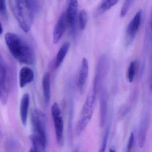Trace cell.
<instances>
[{"label": "cell", "mask_w": 152, "mask_h": 152, "mask_svg": "<svg viewBox=\"0 0 152 152\" xmlns=\"http://www.w3.org/2000/svg\"><path fill=\"white\" fill-rule=\"evenodd\" d=\"M5 42L12 56L19 63L32 65L35 62V54L31 47L20 36L13 33H7Z\"/></svg>", "instance_id": "obj_1"}, {"label": "cell", "mask_w": 152, "mask_h": 152, "mask_svg": "<svg viewBox=\"0 0 152 152\" xmlns=\"http://www.w3.org/2000/svg\"><path fill=\"white\" fill-rule=\"evenodd\" d=\"M31 121L33 131L30 138L32 144L30 151H45L48 141L46 116L41 110L36 109L32 113Z\"/></svg>", "instance_id": "obj_2"}, {"label": "cell", "mask_w": 152, "mask_h": 152, "mask_svg": "<svg viewBox=\"0 0 152 152\" xmlns=\"http://www.w3.org/2000/svg\"><path fill=\"white\" fill-rule=\"evenodd\" d=\"M9 4L13 15L22 30L26 33L30 31L33 18L30 0H9Z\"/></svg>", "instance_id": "obj_3"}, {"label": "cell", "mask_w": 152, "mask_h": 152, "mask_svg": "<svg viewBox=\"0 0 152 152\" xmlns=\"http://www.w3.org/2000/svg\"><path fill=\"white\" fill-rule=\"evenodd\" d=\"M96 96V93L92 90L86 98L76 124L75 132L77 135H80L85 129L92 118L95 109Z\"/></svg>", "instance_id": "obj_4"}, {"label": "cell", "mask_w": 152, "mask_h": 152, "mask_svg": "<svg viewBox=\"0 0 152 152\" xmlns=\"http://www.w3.org/2000/svg\"><path fill=\"white\" fill-rule=\"evenodd\" d=\"M51 115L54 121L57 143L59 146L64 145V123L58 104L55 103L51 107Z\"/></svg>", "instance_id": "obj_5"}, {"label": "cell", "mask_w": 152, "mask_h": 152, "mask_svg": "<svg viewBox=\"0 0 152 152\" xmlns=\"http://www.w3.org/2000/svg\"><path fill=\"white\" fill-rule=\"evenodd\" d=\"M9 75L7 66L2 58L0 57V100L3 105L8 102L9 94Z\"/></svg>", "instance_id": "obj_6"}, {"label": "cell", "mask_w": 152, "mask_h": 152, "mask_svg": "<svg viewBox=\"0 0 152 152\" xmlns=\"http://www.w3.org/2000/svg\"><path fill=\"white\" fill-rule=\"evenodd\" d=\"M108 65L109 62L107 56L105 55H102L97 65L92 89L96 94L107 73Z\"/></svg>", "instance_id": "obj_7"}, {"label": "cell", "mask_w": 152, "mask_h": 152, "mask_svg": "<svg viewBox=\"0 0 152 152\" xmlns=\"http://www.w3.org/2000/svg\"><path fill=\"white\" fill-rule=\"evenodd\" d=\"M142 17V10H140L136 13L131 21L129 23L126 31V43L130 45L135 39L140 27Z\"/></svg>", "instance_id": "obj_8"}, {"label": "cell", "mask_w": 152, "mask_h": 152, "mask_svg": "<svg viewBox=\"0 0 152 152\" xmlns=\"http://www.w3.org/2000/svg\"><path fill=\"white\" fill-rule=\"evenodd\" d=\"M78 7L77 0H68V5L65 14L68 27L72 32L74 31L75 27Z\"/></svg>", "instance_id": "obj_9"}, {"label": "cell", "mask_w": 152, "mask_h": 152, "mask_svg": "<svg viewBox=\"0 0 152 152\" xmlns=\"http://www.w3.org/2000/svg\"><path fill=\"white\" fill-rule=\"evenodd\" d=\"M68 27L66 15L63 13L58 20L53 32V40L54 44L58 43L62 39L66 27Z\"/></svg>", "instance_id": "obj_10"}, {"label": "cell", "mask_w": 152, "mask_h": 152, "mask_svg": "<svg viewBox=\"0 0 152 152\" xmlns=\"http://www.w3.org/2000/svg\"><path fill=\"white\" fill-rule=\"evenodd\" d=\"M150 119V115L149 112H145L141 119L139 130L138 141L140 148H143L145 143Z\"/></svg>", "instance_id": "obj_11"}, {"label": "cell", "mask_w": 152, "mask_h": 152, "mask_svg": "<svg viewBox=\"0 0 152 152\" xmlns=\"http://www.w3.org/2000/svg\"><path fill=\"white\" fill-rule=\"evenodd\" d=\"M99 106V126L103 128L106 120L108 107V94L106 90H103L101 92Z\"/></svg>", "instance_id": "obj_12"}, {"label": "cell", "mask_w": 152, "mask_h": 152, "mask_svg": "<svg viewBox=\"0 0 152 152\" xmlns=\"http://www.w3.org/2000/svg\"><path fill=\"white\" fill-rule=\"evenodd\" d=\"M89 72V64L86 58H83L79 72L77 85L81 92L83 91L88 79Z\"/></svg>", "instance_id": "obj_13"}, {"label": "cell", "mask_w": 152, "mask_h": 152, "mask_svg": "<svg viewBox=\"0 0 152 152\" xmlns=\"http://www.w3.org/2000/svg\"><path fill=\"white\" fill-rule=\"evenodd\" d=\"M34 78V72L31 68L27 66L23 67L19 73V85L20 88H24L28 83L33 81Z\"/></svg>", "instance_id": "obj_14"}, {"label": "cell", "mask_w": 152, "mask_h": 152, "mask_svg": "<svg viewBox=\"0 0 152 152\" xmlns=\"http://www.w3.org/2000/svg\"><path fill=\"white\" fill-rule=\"evenodd\" d=\"M30 102V95L29 93H26L21 99L20 107V117L22 123L24 126L26 125L27 122Z\"/></svg>", "instance_id": "obj_15"}, {"label": "cell", "mask_w": 152, "mask_h": 152, "mask_svg": "<svg viewBox=\"0 0 152 152\" xmlns=\"http://www.w3.org/2000/svg\"><path fill=\"white\" fill-rule=\"evenodd\" d=\"M69 48L70 44L69 42H66L64 43L59 49L56 56L54 64V67L56 69L59 68L62 64L68 53Z\"/></svg>", "instance_id": "obj_16"}, {"label": "cell", "mask_w": 152, "mask_h": 152, "mask_svg": "<svg viewBox=\"0 0 152 152\" xmlns=\"http://www.w3.org/2000/svg\"><path fill=\"white\" fill-rule=\"evenodd\" d=\"M42 90L44 100L46 104L48 105L50 100V75L49 73L44 74L42 80Z\"/></svg>", "instance_id": "obj_17"}, {"label": "cell", "mask_w": 152, "mask_h": 152, "mask_svg": "<svg viewBox=\"0 0 152 152\" xmlns=\"http://www.w3.org/2000/svg\"><path fill=\"white\" fill-rule=\"evenodd\" d=\"M119 0H102L96 11V15L99 16L104 14L115 6Z\"/></svg>", "instance_id": "obj_18"}, {"label": "cell", "mask_w": 152, "mask_h": 152, "mask_svg": "<svg viewBox=\"0 0 152 152\" xmlns=\"http://www.w3.org/2000/svg\"><path fill=\"white\" fill-rule=\"evenodd\" d=\"M137 62L136 60L131 62L128 68L127 77L128 80L130 83L132 82L134 80L136 75V69H137Z\"/></svg>", "instance_id": "obj_19"}, {"label": "cell", "mask_w": 152, "mask_h": 152, "mask_svg": "<svg viewBox=\"0 0 152 152\" xmlns=\"http://www.w3.org/2000/svg\"><path fill=\"white\" fill-rule=\"evenodd\" d=\"M78 19L80 28L81 30H84L88 23V15L85 10H81L79 13Z\"/></svg>", "instance_id": "obj_20"}, {"label": "cell", "mask_w": 152, "mask_h": 152, "mask_svg": "<svg viewBox=\"0 0 152 152\" xmlns=\"http://www.w3.org/2000/svg\"><path fill=\"white\" fill-rule=\"evenodd\" d=\"M110 124H108L104 133V136L102 139V143H101V146H100V150L99 151L101 152H104L106 148L107 145V141H108V137H109V132L110 129Z\"/></svg>", "instance_id": "obj_21"}, {"label": "cell", "mask_w": 152, "mask_h": 152, "mask_svg": "<svg viewBox=\"0 0 152 152\" xmlns=\"http://www.w3.org/2000/svg\"><path fill=\"white\" fill-rule=\"evenodd\" d=\"M134 0H125L120 13V16L121 18H124L128 13V11L129 10L130 8L131 7Z\"/></svg>", "instance_id": "obj_22"}, {"label": "cell", "mask_w": 152, "mask_h": 152, "mask_svg": "<svg viewBox=\"0 0 152 152\" xmlns=\"http://www.w3.org/2000/svg\"><path fill=\"white\" fill-rule=\"evenodd\" d=\"M0 14L2 18L4 20L7 19L8 16L7 13V5H6V0H1L0 2Z\"/></svg>", "instance_id": "obj_23"}, {"label": "cell", "mask_w": 152, "mask_h": 152, "mask_svg": "<svg viewBox=\"0 0 152 152\" xmlns=\"http://www.w3.org/2000/svg\"><path fill=\"white\" fill-rule=\"evenodd\" d=\"M134 141V136L133 132L131 133L130 136L128 141V146H127V152H130L132 149L133 146V144Z\"/></svg>", "instance_id": "obj_24"}, {"label": "cell", "mask_w": 152, "mask_h": 152, "mask_svg": "<svg viewBox=\"0 0 152 152\" xmlns=\"http://www.w3.org/2000/svg\"><path fill=\"white\" fill-rule=\"evenodd\" d=\"M3 33V27H2V25L1 23V32H0V35H2Z\"/></svg>", "instance_id": "obj_25"}, {"label": "cell", "mask_w": 152, "mask_h": 152, "mask_svg": "<svg viewBox=\"0 0 152 152\" xmlns=\"http://www.w3.org/2000/svg\"><path fill=\"white\" fill-rule=\"evenodd\" d=\"M151 27H152V24H151Z\"/></svg>", "instance_id": "obj_26"}]
</instances>
